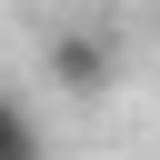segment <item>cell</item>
I'll list each match as a JSON object with an SVG mask.
<instances>
[{
  "instance_id": "obj_1",
  "label": "cell",
  "mask_w": 160,
  "mask_h": 160,
  "mask_svg": "<svg viewBox=\"0 0 160 160\" xmlns=\"http://www.w3.org/2000/svg\"><path fill=\"white\" fill-rule=\"evenodd\" d=\"M110 70H120V50H110L100 30H60V40H50V80H60V90L90 100V90H110Z\"/></svg>"
},
{
  "instance_id": "obj_2",
  "label": "cell",
  "mask_w": 160,
  "mask_h": 160,
  "mask_svg": "<svg viewBox=\"0 0 160 160\" xmlns=\"http://www.w3.org/2000/svg\"><path fill=\"white\" fill-rule=\"evenodd\" d=\"M0 160H50V140H40V110H30L20 90H0Z\"/></svg>"
}]
</instances>
